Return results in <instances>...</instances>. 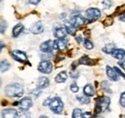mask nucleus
Returning a JSON list of instances; mask_svg holds the SVG:
<instances>
[{"label": "nucleus", "mask_w": 125, "mask_h": 118, "mask_svg": "<svg viewBox=\"0 0 125 118\" xmlns=\"http://www.w3.org/2000/svg\"><path fill=\"white\" fill-rule=\"evenodd\" d=\"M4 91H5V94L7 96L12 97V98H19L24 93L23 87L17 83H13V84L6 86Z\"/></svg>", "instance_id": "nucleus-1"}, {"label": "nucleus", "mask_w": 125, "mask_h": 118, "mask_svg": "<svg viewBox=\"0 0 125 118\" xmlns=\"http://www.w3.org/2000/svg\"><path fill=\"white\" fill-rule=\"evenodd\" d=\"M111 104V99L108 96H101L98 99H96V104H95V108H94V113L97 115L100 112L108 109Z\"/></svg>", "instance_id": "nucleus-2"}, {"label": "nucleus", "mask_w": 125, "mask_h": 118, "mask_svg": "<svg viewBox=\"0 0 125 118\" xmlns=\"http://www.w3.org/2000/svg\"><path fill=\"white\" fill-rule=\"evenodd\" d=\"M50 110H52L55 114H61L63 110V103L60 97H54L51 100V103L49 105Z\"/></svg>", "instance_id": "nucleus-3"}, {"label": "nucleus", "mask_w": 125, "mask_h": 118, "mask_svg": "<svg viewBox=\"0 0 125 118\" xmlns=\"http://www.w3.org/2000/svg\"><path fill=\"white\" fill-rule=\"evenodd\" d=\"M85 15H86L85 17L87 19V22L88 21L92 22V21H94V20H97L101 16V12L97 8H90V9H88L86 11Z\"/></svg>", "instance_id": "nucleus-4"}, {"label": "nucleus", "mask_w": 125, "mask_h": 118, "mask_svg": "<svg viewBox=\"0 0 125 118\" xmlns=\"http://www.w3.org/2000/svg\"><path fill=\"white\" fill-rule=\"evenodd\" d=\"M38 70L43 74H50L53 70V64L49 59H43L40 62Z\"/></svg>", "instance_id": "nucleus-5"}, {"label": "nucleus", "mask_w": 125, "mask_h": 118, "mask_svg": "<svg viewBox=\"0 0 125 118\" xmlns=\"http://www.w3.org/2000/svg\"><path fill=\"white\" fill-rule=\"evenodd\" d=\"M11 56L12 58L18 61V62H26L28 60V57H27V54L23 51H20V50H14L12 51L11 53Z\"/></svg>", "instance_id": "nucleus-6"}, {"label": "nucleus", "mask_w": 125, "mask_h": 118, "mask_svg": "<svg viewBox=\"0 0 125 118\" xmlns=\"http://www.w3.org/2000/svg\"><path fill=\"white\" fill-rule=\"evenodd\" d=\"M3 118H19V112L15 108H5L2 110Z\"/></svg>", "instance_id": "nucleus-7"}, {"label": "nucleus", "mask_w": 125, "mask_h": 118, "mask_svg": "<svg viewBox=\"0 0 125 118\" xmlns=\"http://www.w3.org/2000/svg\"><path fill=\"white\" fill-rule=\"evenodd\" d=\"M106 74H107V77L113 82H117L119 80V75L117 74V72L115 71V69L114 67L107 65L106 66Z\"/></svg>", "instance_id": "nucleus-8"}, {"label": "nucleus", "mask_w": 125, "mask_h": 118, "mask_svg": "<svg viewBox=\"0 0 125 118\" xmlns=\"http://www.w3.org/2000/svg\"><path fill=\"white\" fill-rule=\"evenodd\" d=\"M18 106H19V108L28 110L30 108H32V106H33V101H32V99L30 97L27 96V97H24L21 100H19Z\"/></svg>", "instance_id": "nucleus-9"}, {"label": "nucleus", "mask_w": 125, "mask_h": 118, "mask_svg": "<svg viewBox=\"0 0 125 118\" xmlns=\"http://www.w3.org/2000/svg\"><path fill=\"white\" fill-rule=\"evenodd\" d=\"M54 41L51 40V39H48L46 41H44L43 43H42L40 46V49L42 53H52L53 49H54V46H53Z\"/></svg>", "instance_id": "nucleus-10"}, {"label": "nucleus", "mask_w": 125, "mask_h": 118, "mask_svg": "<svg viewBox=\"0 0 125 118\" xmlns=\"http://www.w3.org/2000/svg\"><path fill=\"white\" fill-rule=\"evenodd\" d=\"M69 22H70L71 24H73L76 28H78V27L82 26L83 24H85V23L87 22V19L84 18V17H82L81 15H73V16L70 18Z\"/></svg>", "instance_id": "nucleus-11"}, {"label": "nucleus", "mask_w": 125, "mask_h": 118, "mask_svg": "<svg viewBox=\"0 0 125 118\" xmlns=\"http://www.w3.org/2000/svg\"><path fill=\"white\" fill-rule=\"evenodd\" d=\"M32 34H35V35H40L42 34L43 31H44V27H43V24L41 22V21H38L36 23H34L30 28Z\"/></svg>", "instance_id": "nucleus-12"}, {"label": "nucleus", "mask_w": 125, "mask_h": 118, "mask_svg": "<svg viewBox=\"0 0 125 118\" xmlns=\"http://www.w3.org/2000/svg\"><path fill=\"white\" fill-rule=\"evenodd\" d=\"M67 45V39H57L54 40V49L55 50H62L66 47Z\"/></svg>", "instance_id": "nucleus-13"}, {"label": "nucleus", "mask_w": 125, "mask_h": 118, "mask_svg": "<svg viewBox=\"0 0 125 118\" xmlns=\"http://www.w3.org/2000/svg\"><path fill=\"white\" fill-rule=\"evenodd\" d=\"M50 85V82H49V79L46 77H40L38 79V83H37V87L38 88L40 89H44L48 88Z\"/></svg>", "instance_id": "nucleus-14"}, {"label": "nucleus", "mask_w": 125, "mask_h": 118, "mask_svg": "<svg viewBox=\"0 0 125 118\" xmlns=\"http://www.w3.org/2000/svg\"><path fill=\"white\" fill-rule=\"evenodd\" d=\"M67 35V31L65 29V27H58L54 31V36L56 39H65Z\"/></svg>", "instance_id": "nucleus-15"}, {"label": "nucleus", "mask_w": 125, "mask_h": 118, "mask_svg": "<svg viewBox=\"0 0 125 118\" xmlns=\"http://www.w3.org/2000/svg\"><path fill=\"white\" fill-rule=\"evenodd\" d=\"M112 56L115 59H119V60H123V59H125V50L120 49V48L115 49L114 52L112 53Z\"/></svg>", "instance_id": "nucleus-16"}, {"label": "nucleus", "mask_w": 125, "mask_h": 118, "mask_svg": "<svg viewBox=\"0 0 125 118\" xmlns=\"http://www.w3.org/2000/svg\"><path fill=\"white\" fill-rule=\"evenodd\" d=\"M23 30H24V26H23L21 23L16 24V26L13 28V32H12V36H13V38L16 39L18 36H20V34H22Z\"/></svg>", "instance_id": "nucleus-17"}, {"label": "nucleus", "mask_w": 125, "mask_h": 118, "mask_svg": "<svg viewBox=\"0 0 125 118\" xmlns=\"http://www.w3.org/2000/svg\"><path fill=\"white\" fill-rule=\"evenodd\" d=\"M67 80V72L66 71H61L59 74H57V76L55 77V82L58 84H62L64 83Z\"/></svg>", "instance_id": "nucleus-18"}, {"label": "nucleus", "mask_w": 125, "mask_h": 118, "mask_svg": "<svg viewBox=\"0 0 125 118\" xmlns=\"http://www.w3.org/2000/svg\"><path fill=\"white\" fill-rule=\"evenodd\" d=\"M83 91H84V94L86 95V96H88V97H93L94 94H95V91H94V87L92 86V85H86L85 86V88L83 89Z\"/></svg>", "instance_id": "nucleus-19"}, {"label": "nucleus", "mask_w": 125, "mask_h": 118, "mask_svg": "<svg viewBox=\"0 0 125 118\" xmlns=\"http://www.w3.org/2000/svg\"><path fill=\"white\" fill-rule=\"evenodd\" d=\"M64 27H65V29L67 31V34L72 35V36L75 35V33H76V27L73 24H71L69 21L64 23Z\"/></svg>", "instance_id": "nucleus-20"}, {"label": "nucleus", "mask_w": 125, "mask_h": 118, "mask_svg": "<svg viewBox=\"0 0 125 118\" xmlns=\"http://www.w3.org/2000/svg\"><path fill=\"white\" fill-rule=\"evenodd\" d=\"M77 101L82 105H88V104L91 103V100H90V97L86 96V95H82V96H77L76 97Z\"/></svg>", "instance_id": "nucleus-21"}, {"label": "nucleus", "mask_w": 125, "mask_h": 118, "mask_svg": "<svg viewBox=\"0 0 125 118\" xmlns=\"http://www.w3.org/2000/svg\"><path fill=\"white\" fill-rule=\"evenodd\" d=\"M103 52H105L106 54H111L112 55V53L114 52V50H115V45L113 44V43H108V44H106L104 47H103Z\"/></svg>", "instance_id": "nucleus-22"}, {"label": "nucleus", "mask_w": 125, "mask_h": 118, "mask_svg": "<svg viewBox=\"0 0 125 118\" xmlns=\"http://www.w3.org/2000/svg\"><path fill=\"white\" fill-rule=\"evenodd\" d=\"M83 114H84V112L82 111V109L81 108H74L73 110H72V118H83Z\"/></svg>", "instance_id": "nucleus-23"}, {"label": "nucleus", "mask_w": 125, "mask_h": 118, "mask_svg": "<svg viewBox=\"0 0 125 118\" xmlns=\"http://www.w3.org/2000/svg\"><path fill=\"white\" fill-rule=\"evenodd\" d=\"M79 61H80L81 64H85V65H93V64H94V62H92L93 60L90 59L88 56L82 57L81 59H79Z\"/></svg>", "instance_id": "nucleus-24"}, {"label": "nucleus", "mask_w": 125, "mask_h": 118, "mask_svg": "<svg viewBox=\"0 0 125 118\" xmlns=\"http://www.w3.org/2000/svg\"><path fill=\"white\" fill-rule=\"evenodd\" d=\"M0 66H1V72H5V71L9 70V68H10L11 64H10V62H9L8 60H6V59H5V60H2V61H1Z\"/></svg>", "instance_id": "nucleus-25"}, {"label": "nucleus", "mask_w": 125, "mask_h": 118, "mask_svg": "<svg viewBox=\"0 0 125 118\" xmlns=\"http://www.w3.org/2000/svg\"><path fill=\"white\" fill-rule=\"evenodd\" d=\"M110 86H111V85L109 84L108 81H102V82H101V88H102V89L105 90V91L108 92V93H113V91L110 88Z\"/></svg>", "instance_id": "nucleus-26"}, {"label": "nucleus", "mask_w": 125, "mask_h": 118, "mask_svg": "<svg viewBox=\"0 0 125 118\" xmlns=\"http://www.w3.org/2000/svg\"><path fill=\"white\" fill-rule=\"evenodd\" d=\"M19 118H31V114H30V112H28V110L20 108V110H19Z\"/></svg>", "instance_id": "nucleus-27"}, {"label": "nucleus", "mask_w": 125, "mask_h": 118, "mask_svg": "<svg viewBox=\"0 0 125 118\" xmlns=\"http://www.w3.org/2000/svg\"><path fill=\"white\" fill-rule=\"evenodd\" d=\"M84 46H85V48L88 49V50H92V49L94 48L93 42H92L90 39H84Z\"/></svg>", "instance_id": "nucleus-28"}, {"label": "nucleus", "mask_w": 125, "mask_h": 118, "mask_svg": "<svg viewBox=\"0 0 125 118\" xmlns=\"http://www.w3.org/2000/svg\"><path fill=\"white\" fill-rule=\"evenodd\" d=\"M70 90H71V92H73V93L78 92L79 87L77 86V84H76V83H72V84L70 85Z\"/></svg>", "instance_id": "nucleus-29"}, {"label": "nucleus", "mask_w": 125, "mask_h": 118, "mask_svg": "<svg viewBox=\"0 0 125 118\" xmlns=\"http://www.w3.org/2000/svg\"><path fill=\"white\" fill-rule=\"evenodd\" d=\"M119 104H120V106H121L122 108H125V91L124 92H122V93H121V95H120Z\"/></svg>", "instance_id": "nucleus-30"}, {"label": "nucleus", "mask_w": 125, "mask_h": 118, "mask_svg": "<svg viewBox=\"0 0 125 118\" xmlns=\"http://www.w3.org/2000/svg\"><path fill=\"white\" fill-rule=\"evenodd\" d=\"M103 6L106 8V9H109L111 8V6H112V4H113V2H112V0H103Z\"/></svg>", "instance_id": "nucleus-31"}, {"label": "nucleus", "mask_w": 125, "mask_h": 118, "mask_svg": "<svg viewBox=\"0 0 125 118\" xmlns=\"http://www.w3.org/2000/svg\"><path fill=\"white\" fill-rule=\"evenodd\" d=\"M83 118H92V112H90V111L84 112V114H83Z\"/></svg>", "instance_id": "nucleus-32"}, {"label": "nucleus", "mask_w": 125, "mask_h": 118, "mask_svg": "<svg viewBox=\"0 0 125 118\" xmlns=\"http://www.w3.org/2000/svg\"><path fill=\"white\" fill-rule=\"evenodd\" d=\"M51 100H52V98H51V97L47 98L46 100H45V101L42 103V105H43V106H49V105H50V103H51Z\"/></svg>", "instance_id": "nucleus-33"}, {"label": "nucleus", "mask_w": 125, "mask_h": 118, "mask_svg": "<svg viewBox=\"0 0 125 118\" xmlns=\"http://www.w3.org/2000/svg\"><path fill=\"white\" fill-rule=\"evenodd\" d=\"M118 65H119L122 69H124L125 70V59L124 60H121V61L119 60V61H118Z\"/></svg>", "instance_id": "nucleus-34"}, {"label": "nucleus", "mask_w": 125, "mask_h": 118, "mask_svg": "<svg viewBox=\"0 0 125 118\" xmlns=\"http://www.w3.org/2000/svg\"><path fill=\"white\" fill-rule=\"evenodd\" d=\"M41 2V0H29V3L32 5H38Z\"/></svg>", "instance_id": "nucleus-35"}, {"label": "nucleus", "mask_w": 125, "mask_h": 118, "mask_svg": "<svg viewBox=\"0 0 125 118\" xmlns=\"http://www.w3.org/2000/svg\"><path fill=\"white\" fill-rule=\"evenodd\" d=\"M6 27H7V25L6 24L4 25V22H2V24H1V34H4V32H5L4 28L6 29Z\"/></svg>", "instance_id": "nucleus-36"}, {"label": "nucleus", "mask_w": 125, "mask_h": 118, "mask_svg": "<svg viewBox=\"0 0 125 118\" xmlns=\"http://www.w3.org/2000/svg\"><path fill=\"white\" fill-rule=\"evenodd\" d=\"M76 40H77V42H78V43H81V42L84 40V39H83L81 36H78V37L76 38Z\"/></svg>", "instance_id": "nucleus-37"}, {"label": "nucleus", "mask_w": 125, "mask_h": 118, "mask_svg": "<svg viewBox=\"0 0 125 118\" xmlns=\"http://www.w3.org/2000/svg\"><path fill=\"white\" fill-rule=\"evenodd\" d=\"M119 20L122 21V22H125V14H123V15H121L119 16Z\"/></svg>", "instance_id": "nucleus-38"}, {"label": "nucleus", "mask_w": 125, "mask_h": 118, "mask_svg": "<svg viewBox=\"0 0 125 118\" xmlns=\"http://www.w3.org/2000/svg\"><path fill=\"white\" fill-rule=\"evenodd\" d=\"M39 118H48V116H46V115H41Z\"/></svg>", "instance_id": "nucleus-39"}, {"label": "nucleus", "mask_w": 125, "mask_h": 118, "mask_svg": "<svg viewBox=\"0 0 125 118\" xmlns=\"http://www.w3.org/2000/svg\"><path fill=\"white\" fill-rule=\"evenodd\" d=\"M3 47H4V44H3V43H1V49H3Z\"/></svg>", "instance_id": "nucleus-40"}, {"label": "nucleus", "mask_w": 125, "mask_h": 118, "mask_svg": "<svg viewBox=\"0 0 125 118\" xmlns=\"http://www.w3.org/2000/svg\"><path fill=\"white\" fill-rule=\"evenodd\" d=\"M95 118H104V117H102V116H96Z\"/></svg>", "instance_id": "nucleus-41"}]
</instances>
